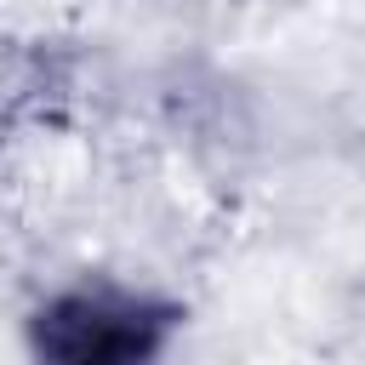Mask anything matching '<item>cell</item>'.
<instances>
[{"label": "cell", "instance_id": "cell-1", "mask_svg": "<svg viewBox=\"0 0 365 365\" xmlns=\"http://www.w3.org/2000/svg\"><path fill=\"white\" fill-rule=\"evenodd\" d=\"M143 336L125 325V314H108L97 302H63L51 314V365H137Z\"/></svg>", "mask_w": 365, "mask_h": 365}]
</instances>
